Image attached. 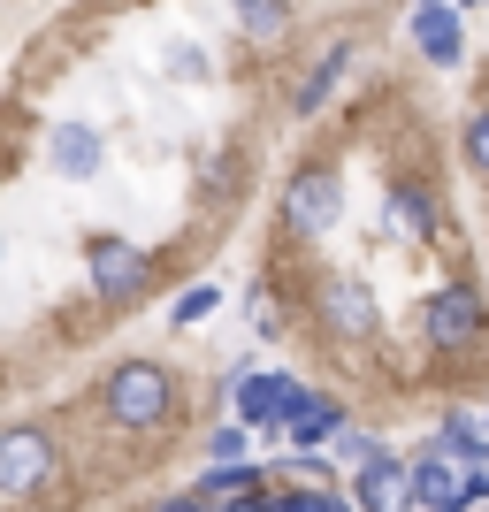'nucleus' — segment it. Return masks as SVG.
Masks as SVG:
<instances>
[{
    "label": "nucleus",
    "mask_w": 489,
    "mask_h": 512,
    "mask_svg": "<svg viewBox=\"0 0 489 512\" xmlns=\"http://www.w3.org/2000/svg\"><path fill=\"white\" fill-rule=\"evenodd\" d=\"M413 337H421V352H436V360H474V352L489 344L482 283H467V276L436 283V291L421 299V314H413Z\"/></svg>",
    "instance_id": "nucleus-1"
},
{
    "label": "nucleus",
    "mask_w": 489,
    "mask_h": 512,
    "mask_svg": "<svg viewBox=\"0 0 489 512\" xmlns=\"http://www.w3.org/2000/svg\"><path fill=\"white\" fill-rule=\"evenodd\" d=\"M100 413L123 436H153V428L176 421V375L161 360H115L100 375Z\"/></svg>",
    "instance_id": "nucleus-2"
},
{
    "label": "nucleus",
    "mask_w": 489,
    "mask_h": 512,
    "mask_svg": "<svg viewBox=\"0 0 489 512\" xmlns=\"http://www.w3.org/2000/svg\"><path fill=\"white\" fill-rule=\"evenodd\" d=\"M85 283L107 314H130V306L153 299V253L123 230H92L85 237Z\"/></svg>",
    "instance_id": "nucleus-3"
},
{
    "label": "nucleus",
    "mask_w": 489,
    "mask_h": 512,
    "mask_svg": "<svg viewBox=\"0 0 489 512\" xmlns=\"http://www.w3.org/2000/svg\"><path fill=\"white\" fill-rule=\"evenodd\" d=\"M54 474H62V444H54L39 421L0 428V505H31Z\"/></svg>",
    "instance_id": "nucleus-4"
},
{
    "label": "nucleus",
    "mask_w": 489,
    "mask_h": 512,
    "mask_svg": "<svg viewBox=\"0 0 489 512\" xmlns=\"http://www.w3.org/2000/svg\"><path fill=\"white\" fill-rule=\"evenodd\" d=\"M314 321H321V337H337V344H375V329H383V306H375L367 276H344V268H329V276H314Z\"/></svg>",
    "instance_id": "nucleus-5"
},
{
    "label": "nucleus",
    "mask_w": 489,
    "mask_h": 512,
    "mask_svg": "<svg viewBox=\"0 0 489 512\" xmlns=\"http://www.w3.org/2000/svg\"><path fill=\"white\" fill-rule=\"evenodd\" d=\"M344 222V176L329 169V161H306V169H291V184H283V230L291 237H329Z\"/></svg>",
    "instance_id": "nucleus-6"
},
{
    "label": "nucleus",
    "mask_w": 489,
    "mask_h": 512,
    "mask_svg": "<svg viewBox=\"0 0 489 512\" xmlns=\"http://www.w3.org/2000/svg\"><path fill=\"white\" fill-rule=\"evenodd\" d=\"M298 390H306V375H291V367H253V375L230 383V413L253 428V436H276Z\"/></svg>",
    "instance_id": "nucleus-7"
},
{
    "label": "nucleus",
    "mask_w": 489,
    "mask_h": 512,
    "mask_svg": "<svg viewBox=\"0 0 489 512\" xmlns=\"http://www.w3.org/2000/svg\"><path fill=\"white\" fill-rule=\"evenodd\" d=\"M352 512H413V490H405V459L398 451H367L352 467Z\"/></svg>",
    "instance_id": "nucleus-8"
},
{
    "label": "nucleus",
    "mask_w": 489,
    "mask_h": 512,
    "mask_svg": "<svg viewBox=\"0 0 489 512\" xmlns=\"http://www.w3.org/2000/svg\"><path fill=\"white\" fill-rule=\"evenodd\" d=\"M352 62H360V46H352V39H329L314 62H306V77L291 85V115H298V123H314L321 107L337 100V85L352 77Z\"/></svg>",
    "instance_id": "nucleus-9"
},
{
    "label": "nucleus",
    "mask_w": 489,
    "mask_h": 512,
    "mask_svg": "<svg viewBox=\"0 0 489 512\" xmlns=\"http://www.w3.org/2000/svg\"><path fill=\"white\" fill-rule=\"evenodd\" d=\"M383 207H390V230L413 237V245H436V237H444V199H436V184H421V176H398L383 192Z\"/></svg>",
    "instance_id": "nucleus-10"
},
{
    "label": "nucleus",
    "mask_w": 489,
    "mask_h": 512,
    "mask_svg": "<svg viewBox=\"0 0 489 512\" xmlns=\"http://www.w3.org/2000/svg\"><path fill=\"white\" fill-rule=\"evenodd\" d=\"M405 490H413V505H421V512H474V497H467V482H459V467H451L436 444H428L421 459H405Z\"/></svg>",
    "instance_id": "nucleus-11"
},
{
    "label": "nucleus",
    "mask_w": 489,
    "mask_h": 512,
    "mask_svg": "<svg viewBox=\"0 0 489 512\" xmlns=\"http://www.w3.org/2000/svg\"><path fill=\"white\" fill-rule=\"evenodd\" d=\"M46 169L69 176V184H92V176L107 169V138L92 123H54V138H46Z\"/></svg>",
    "instance_id": "nucleus-12"
},
{
    "label": "nucleus",
    "mask_w": 489,
    "mask_h": 512,
    "mask_svg": "<svg viewBox=\"0 0 489 512\" xmlns=\"http://www.w3.org/2000/svg\"><path fill=\"white\" fill-rule=\"evenodd\" d=\"M344 421H352V413H344V398H329V390H298L276 436H291L298 451H321V444H329V436H337Z\"/></svg>",
    "instance_id": "nucleus-13"
},
{
    "label": "nucleus",
    "mask_w": 489,
    "mask_h": 512,
    "mask_svg": "<svg viewBox=\"0 0 489 512\" xmlns=\"http://www.w3.org/2000/svg\"><path fill=\"white\" fill-rule=\"evenodd\" d=\"M413 46H421L436 69H451L459 54H467V31H459V8L451 0H428V8H413Z\"/></svg>",
    "instance_id": "nucleus-14"
},
{
    "label": "nucleus",
    "mask_w": 489,
    "mask_h": 512,
    "mask_svg": "<svg viewBox=\"0 0 489 512\" xmlns=\"http://www.w3.org/2000/svg\"><path fill=\"white\" fill-rule=\"evenodd\" d=\"M230 16H237V31H245L253 46H283L298 8H291V0H230Z\"/></svg>",
    "instance_id": "nucleus-15"
},
{
    "label": "nucleus",
    "mask_w": 489,
    "mask_h": 512,
    "mask_svg": "<svg viewBox=\"0 0 489 512\" xmlns=\"http://www.w3.org/2000/svg\"><path fill=\"white\" fill-rule=\"evenodd\" d=\"M260 512H352V497L337 482H276Z\"/></svg>",
    "instance_id": "nucleus-16"
},
{
    "label": "nucleus",
    "mask_w": 489,
    "mask_h": 512,
    "mask_svg": "<svg viewBox=\"0 0 489 512\" xmlns=\"http://www.w3.org/2000/svg\"><path fill=\"white\" fill-rule=\"evenodd\" d=\"M436 451H444L451 467H489V428L474 421V413H444V436H436Z\"/></svg>",
    "instance_id": "nucleus-17"
},
{
    "label": "nucleus",
    "mask_w": 489,
    "mask_h": 512,
    "mask_svg": "<svg viewBox=\"0 0 489 512\" xmlns=\"http://www.w3.org/2000/svg\"><path fill=\"white\" fill-rule=\"evenodd\" d=\"M459 161H467V169H474V176L489 184V100L474 107L467 123H459Z\"/></svg>",
    "instance_id": "nucleus-18"
},
{
    "label": "nucleus",
    "mask_w": 489,
    "mask_h": 512,
    "mask_svg": "<svg viewBox=\"0 0 489 512\" xmlns=\"http://www.w3.org/2000/svg\"><path fill=\"white\" fill-rule=\"evenodd\" d=\"M161 69H169L176 85H207V77H214V62H207V46H192V39H176L169 54H161Z\"/></svg>",
    "instance_id": "nucleus-19"
},
{
    "label": "nucleus",
    "mask_w": 489,
    "mask_h": 512,
    "mask_svg": "<svg viewBox=\"0 0 489 512\" xmlns=\"http://www.w3.org/2000/svg\"><path fill=\"white\" fill-rule=\"evenodd\" d=\"M214 306H222V283H192V291H176L169 321H176V329H192V321H207Z\"/></svg>",
    "instance_id": "nucleus-20"
},
{
    "label": "nucleus",
    "mask_w": 489,
    "mask_h": 512,
    "mask_svg": "<svg viewBox=\"0 0 489 512\" xmlns=\"http://www.w3.org/2000/svg\"><path fill=\"white\" fill-rule=\"evenodd\" d=\"M245 444H253V428L237 421V413L222 428H207V459H245Z\"/></svg>",
    "instance_id": "nucleus-21"
},
{
    "label": "nucleus",
    "mask_w": 489,
    "mask_h": 512,
    "mask_svg": "<svg viewBox=\"0 0 489 512\" xmlns=\"http://www.w3.org/2000/svg\"><path fill=\"white\" fill-rule=\"evenodd\" d=\"M329 444H337V459H344V467H360L367 451H383V444H375V436H360V428H352V421H344L337 436H329Z\"/></svg>",
    "instance_id": "nucleus-22"
},
{
    "label": "nucleus",
    "mask_w": 489,
    "mask_h": 512,
    "mask_svg": "<svg viewBox=\"0 0 489 512\" xmlns=\"http://www.w3.org/2000/svg\"><path fill=\"white\" fill-rule=\"evenodd\" d=\"M146 512H207V497H199V490H176V497H153Z\"/></svg>",
    "instance_id": "nucleus-23"
},
{
    "label": "nucleus",
    "mask_w": 489,
    "mask_h": 512,
    "mask_svg": "<svg viewBox=\"0 0 489 512\" xmlns=\"http://www.w3.org/2000/svg\"><path fill=\"white\" fill-rule=\"evenodd\" d=\"M451 8H459V16H467V8H489V0H451Z\"/></svg>",
    "instance_id": "nucleus-24"
},
{
    "label": "nucleus",
    "mask_w": 489,
    "mask_h": 512,
    "mask_svg": "<svg viewBox=\"0 0 489 512\" xmlns=\"http://www.w3.org/2000/svg\"><path fill=\"white\" fill-rule=\"evenodd\" d=\"M0 260H8V237H0Z\"/></svg>",
    "instance_id": "nucleus-25"
},
{
    "label": "nucleus",
    "mask_w": 489,
    "mask_h": 512,
    "mask_svg": "<svg viewBox=\"0 0 489 512\" xmlns=\"http://www.w3.org/2000/svg\"><path fill=\"white\" fill-rule=\"evenodd\" d=\"M413 8H428V0H413Z\"/></svg>",
    "instance_id": "nucleus-26"
},
{
    "label": "nucleus",
    "mask_w": 489,
    "mask_h": 512,
    "mask_svg": "<svg viewBox=\"0 0 489 512\" xmlns=\"http://www.w3.org/2000/svg\"><path fill=\"white\" fill-rule=\"evenodd\" d=\"M482 428H489V413H482Z\"/></svg>",
    "instance_id": "nucleus-27"
},
{
    "label": "nucleus",
    "mask_w": 489,
    "mask_h": 512,
    "mask_svg": "<svg viewBox=\"0 0 489 512\" xmlns=\"http://www.w3.org/2000/svg\"><path fill=\"white\" fill-rule=\"evenodd\" d=\"M474 512H489V505H474Z\"/></svg>",
    "instance_id": "nucleus-28"
}]
</instances>
